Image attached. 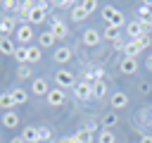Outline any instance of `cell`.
I'll list each match as a JSON object with an SVG mask.
<instances>
[{
	"instance_id": "cell-1",
	"label": "cell",
	"mask_w": 152,
	"mask_h": 143,
	"mask_svg": "<svg viewBox=\"0 0 152 143\" xmlns=\"http://www.w3.org/2000/svg\"><path fill=\"white\" fill-rule=\"evenodd\" d=\"M102 19L107 21V26H114V29L126 26V17H124V12L116 10L114 5H104V7H102Z\"/></svg>"
},
{
	"instance_id": "cell-2",
	"label": "cell",
	"mask_w": 152,
	"mask_h": 143,
	"mask_svg": "<svg viewBox=\"0 0 152 143\" xmlns=\"http://www.w3.org/2000/svg\"><path fill=\"white\" fill-rule=\"evenodd\" d=\"M50 7H52V2H45V0L36 2V7L31 10V14H28L26 24H31V26H36V24H43V21L48 19V10H50Z\"/></svg>"
},
{
	"instance_id": "cell-3",
	"label": "cell",
	"mask_w": 152,
	"mask_h": 143,
	"mask_svg": "<svg viewBox=\"0 0 152 143\" xmlns=\"http://www.w3.org/2000/svg\"><path fill=\"white\" fill-rule=\"evenodd\" d=\"M55 86L62 88V91L74 88V86H76V76H74V72H69V69H57V72H55Z\"/></svg>"
},
{
	"instance_id": "cell-4",
	"label": "cell",
	"mask_w": 152,
	"mask_h": 143,
	"mask_svg": "<svg viewBox=\"0 0 152 143\" xmlns=\"http://www.w3.org/2000/svg\"><path fill=\"white\" fill-rule=\"evenodd\" d=\"M74 95H76V100H81V102L93 100V83L86 81V79L76 81V86H74Z\"/></svg>"
},
{
	"instance_id": "cell-5",
	"label": "cell",
	"mask_w": 152,
	"mask_h": 143,
	"mask_svg": "<svg viewBox=\"0 0 152 143\" xmlns=\"http://www.w3.org/2000/svg\"><path fill=\"white\" fill-rule=\"evenodd\" d=\"M33 26L31 24H19L17 31H14V38H17V45H28L33 41Z\"/></svg>"
},
{
	"instance_id": "cell-6",
	"label": "cell",
	"mask_w": 152,
	"mask_h": 143,
	"mask_svg": "<svg viewBox=\"0 0 152 143\" xmlns=\"http://www.w3.org/2000/svg\"><path fill=\"white\" fill-rule=\"evenodd\" d=\"M135 19L142 24L145 31H150V29H152V7H150L147 2H140V5H138V14H135Z\"/></svg>"
},
{
	"instance_id": "cell-7",
	"label": "cell",
	"mask_w": 152,
	"mask_h": 143,
	"mask_svg": "<svg viewBox=\"0 0 152 143\" xmlns=\"http://www.w3.org/2000/svg\"><path fill=\"white\" fill-rule=\"evenodd\" d=\"M17 26H19V21L14 19V14L0 17V36H12V33L17 31Z\"/></svg>"
},
{
	"instance_id": "cell-8",
	"label": "cell",
	"mask_w": 152,
	"mask_h": 143,
	"mask_svg": "<svg viewBox=\"0 0 152 143\" xmlns=\"http://www.w3.org/2000/svg\"><path fill=\"white\" fill-rule=\"evenodd\" d=\"M45 100H48V105L50 107H59V105H64V100H66V91H62V88H50V93L45 95Z\"/></svg>"
},
{
	"instance_id": "cell-9",
	"label": "cell",
	"mask_w": 152,
	"mask_h": 143,
	"mask_svg": "<svg viewBox=\"0 0 152 143\" xmlns=\"http://www.w3.org/2000/svg\"><path fill=\"white\" fill-rule=\"evenodd\" d=\"M50 31H52L55 38H66V36H69V26H66V21H62L59 17H52V21H50Z\"/></svg>"
},
{
	"instance_id": "cell-10",
	"label": "cell",
	"mask_w": 152,
	"mask_h": 143,
	"mask_svg": "<svg viewBox=\"0 0 152 143\" xmlns=\"http://www.w3.org/2000/svg\"><path fill=\"white\" fill-rule=\"evenodd\" d=\"M126 33H128V38L131 41H138L140 36H145L147 31L142 29V24L138 21V19H131V21H126Z\"/></svg>"
},
{
	"instance_id": "cell-11",
	"label": "cell",
	"mask_w": 152,
	"mask_h": 143,
	"mask_svg": "<svg viewBox=\"0 0 152 143\" xmlns=\"http://www.w3.org/2000/svg\"><path fill=\"white\" fill-rule=\"evenodd\" d=\"M81 41H83V45H88V48H95V45H100V41H102V33H100L97 29H86V31H83V36H81Z\"/></svg>"
},
{
	"instance_id": "cell-12",
	"label": "cell",
	"mask_w": 152,
	"mask_h": 143,
	"mask_svg": "<svg viewBox=\"0 0 152 143\" xmlns=\"http://www.w3.org/2000/svg\"><path fill=\"white\" fill-rule=\"evenodd\" d=\"M71 57H74V50L66 48V45H59V48L52 52V60H55L57 64H66V62H71Z\"/></svg>"
},
{
	"instance_id": "cell-13",
	"label": "cell",
	"mask_w": 152,
	"mask_h": 143,
	"mask_svg": "<svg viewBox=\"0 0 152 143\" xmlns=\"http://www.w3.org/2000/svg\"><path fill=\"white\" fill-rule=\"evenodd\" d=\"M109 102H112V110H124V107H128V95L124 91H114Z\"/></svg>"
},
{
	"instance_id": "cell-14",
	"label": "cell",
	"mask_w": 152,
	"mask_h": 143,
	"mask_svg": "<svg viewBox=\"0 0 152 143\" xmlns=\"http://www.w3.org/2000/svg\"><path fill=\"white\" fill-rule=\"evenodd\" d=\"M21 138H24V143H40L38 126H24L21 129Z\"/></svg>"
},
{
	"instance_id": "cell-15",
	"label": "cell",
	"mask_w": 152,
	"mask_h": 143,
	"mask_svg": "<svg viewBox=\"0 0 152 143\" xmlns=\"http://www.w3.org/2000/svg\"><path fill=\"white\" fill-rule=\"evenodd\" d=\"M14 50H17V43L10 36H0V55H12L14 57Z\"/></svg>"
},
{
	"instance_id": "cell-16",
	"label": "cell",
	"mask_w": 152,
	"mask_h": 143,
	"mask_svg": "<svg viewBox=\"0 0 152 143\" xmlns=\"http://www.w3.org/2000/svg\"><path fill=\"white\" fill-rule=\"evenodd\" d=\"M31 91H33L36 95H48V93H50V86H48V81H45L43 76H38V79H33Z\"/></svg>"
},
{
	"instance_id": "cell-17",
	"label": "cell",
	"mask_w": 152,
	"mask_h": 143,
	"mask_svg": "<svg viewBox=\"0 0 152 143\" xmlns=\"http://www.w3.org/2000/svg\"><path fill=\"white\" fill-rule=\"evenodd\" d=\"M55 41H57V38L52 36V31H50V29L38 33V48H52V45H55Z\"/></svg>"
},
{
	"instance_id": "cell-18",
	"label": "cell",
	"mask_w": 152,
	"mask_h": 143,
	"mask_svg": "<svg viewBox=\"0 0 152 143\" xmlns=\"http://www.w3.org/2000/svg\"><path fill=\"white\" fill-rule=\"evenodd\" d=\"M119 69H121L124 74H135V72H138V60H133V57H124V60L119 62Z\"/></svg>"
},
{
	"instance_id": "cell-19",
	"label": "cell",
	"mask_w": 152,
	"mask_h": 143,
	"mask_svg": "<svg viewBox=\"0 0 152 143\" xmlns=\"http://www.w3.org/2000/svg\"><path fill=\"white\" fill-rule=\"evenodd\" d=\"M2 126H5V129H17V126H19V114H17L14 110L5 112V114H2Z\"/></svg>"
},
{
	"instance_id": "cell-20",
	"label": "cell",
	"mask_w": 152,
	"mask_h": 143,
	"mask_svg": "<svg viewBox=\"0 0 152 143\" xmlns=\"http://www.w3.org/2000/svg\"><path fill=\"white\" fill-rule=\"evenodd\" d=\"M88 17H90V14L83 10V5H81V2H76V5L71 7V21H86Z\"/></svg>"
},
{
	"instance_id": "cell-21",
	"label": "cell",
	"mask_w": 152,
	"mask_h": 143,
	"mask_svg": "<svg viewBox=\"0 0 152 143\" xmlns=\"http://www.w3.org/2000/svg\"><path fill=\"white\" fill-rule=\"evenodd\" d=\"M107 91H109V88H107V81H104V79L93 83V98H95V100H102V98L107 95Z\"/></svg>"
},
{
	"instance_id": "cell-22",
	"label": "cell",
	"mask_w": 152,
	"mask_h": 143,
	"mask_svg": "<svg viewBox=\"0 0 152 143\" xmlns=\"http://www.w3.org/2000/svg\"><path fill=\"white\" fill-rule=\"evenodd\" d=\"M124 52H126V57H133V60H135V57H138V55H140L142 50H140L138 41H128V43L124 45Z\"/></svg>"
},
{
	"instance_id": "cell-23",
	"label": "cell",
	"mask_w": 152,
	"mask_h": 143,
	"mask_svg": "<svg viewBox=\"0 0 152 143\" xmlns=\"http://www.w3.org/2000/svg\"><path fill=\"white\" fill-rule=\"evenodd\" d=\"M10 95H12L14 105H24V102L28 100V93H26L24 88H12V91H10Z\"/></svg>"
},
{
	"instance_id": "cell-24",
	"label": "cell",
	"mask_w": 152,
	"mask_h": 143,
	"mask_svg": "<svg viewBox=\"0 0 152 143\" xmlns=\"http://www.w3.org/2000/svg\"><path fill=\"white\" fill-rule=\"evenodd\" d=\"M97 143H116V136L112 129H100L97 131Z\"/></svg>"
},
{
	"instance_id": "cell-25",
	"label": "cell",
	"mask_w": 152,
	"mask_h": 143,
	"mask_svg": "<svg viewBox=\"0 0 152 143\" xmlns=\"http://www.w3.org/2000/svg\"><path fill=\"white\" fill-rule=\"evenodd\" d=\"M14 60H17L19 64H26V60H28V45H17V50H14Z\"/></svg>"
},
{
	"instance_id": "cell-26",
	"label": "cell",
	"mask_w": 152,
	"mask_h": 143,
	"mask_svg": "<svg viewBox=\"0 0 152 143\" xmlns=\"http://www.w3.org/2000/svg\"><path fill=\"white\" fill-rule=\"evenodd\" d=\"M40 57H43L40 48L38 45H28V60H26V64H36V62H40Z\"/></svg>"
},
{
	"instance_id": "cell-27",
	"label": "cell",
	"mask_w": 152,
	"mask_h": 143,
	"mask_svg": "<svg viewBox=\"0 0 152 143\" xmlns=\"http://www.w3.org/2000/svg\"><path fill=\"white\" fill-rule=\"evenodd\" d=\"M0 107H2L5 112H10V110L14 107V100H12V95H10V91H5V93H0Z\"/></svg>"
},
{
	"instance_id": "cell-28",
	"label": "cell",
	"mask_w": 152,
	"mask_h": 143,
	"mask_svg": "<svg viewBox=\"0 0 152 143\" xmlns=\"http://www.w3.org/2000/svg\"><path fill=\"white\" fill-rule=\"evenodd\" d=\"M102 38H104V41H112V43H116V41H119V29H114V26H104V31H102Z\"/></svg>"
},
{
	"instance_id": "cell-29",
	"label": "cell",
	"mask_w": 152,
	"mask_h": 143,
	"mask_svg": "<svg viewBox=\"0 0 152 143\" xmlns=\"http://www.w3.org/2000/svg\"><path fill=\"white\" fill-rule=\"evenodd\" d=\"M74 138H76V143H93V133L88 129H78Z\"/></svg>"
},
{
	"instance_id": "cell-30",
	"label": "cell",
	"mask_w": 152,
	"mask_h": 143,
	"mask_svg": "<svg viewBox=\"0 0 152 143\" xmlns=\"http://www.w3.org/2000/svg\"><path fill=\"white\" fill-rule=\"evenodd\" d=\"M119 122V117H116V112H107L104 114V119H102V124H104V129H112L114 124Z\"/></svg>"
},
{
	"instance_id": "cell-31",
	"label": "cell",
	"mask_w": 152,
	"mask_h": 143,
	"mask_svg": "<svg viewBox=\"0 0 152 143\" xmlns=\"http://www.w3.org/2000/svg\"><path fill=\"white\" fill-rule=\"evenodd\" d=\"M38 136H40V143H50L52 141V131L48 126H38Z\"/></svg>"
},
{
	"instance_id": "cell-32",
	"label": "cell",
	"mask_w": 152,
	"mask_h": 143,
	"mask_svg": "<svg viewBox=\"0 0 152 143\" xmlns=\"http://www.w3.org/2000/svg\"><path fill=\"white\" fill-rule=\"evenodd\" d=\"M17 76L19 79H31V67L28 64H19L17 67Z\"/></svg>"
},
{
	"instance_id": "cell-33",
	"label": "cell",
	"mask_w": 152,
	"mask_h": 143,
	"mask_svg": "<svg viewBox=\"0 0 152 143\" xmlns=\"http://www.w3.org/2000/svg\"><path fill=\"white\" fill-rule=\"evenodd\" d=\"M81 5H83V10H86L88 14H93V12L97 10V0H83Z\"/></svg>"
},
{
	"instance_id": "cell-34",
	"label": "cell",
	"mask_w": 152,
	"mask_h": 143,
	"mask_svg": "<svg viewBox=\"0 0 152 143\" xmlns=\"http://www.w3.org/2000/svg\"><path fill=\"white\" fill-rule=\"evenodd\" d=\"M150 43H152L150 33H145V36H140V38H138V45H140V50H147V48H150Z\"/></svg>"
},
{
	"instance_id": "cell-35",
	"label": "cell",
	"mask_w": 152,
	"mask_h": 143,
	"mask_svg": "<svg viewBox=\"0 0 152 143\" xmlns=\"http://www.w3.org/2000/svg\"><path fill=\"white\" fill-rule=\"evenodd\" d=\"M2 7H5L7 12H14V14H17V10H19V2H14V0H5V2H2Z\"/></svg>"
},
{
	"instance_id": "cell-36",
	"label": "cell",
	"mask_w": 152,
	"mask_h": 143,
	"mask_svg": "<svg viewBox=\"0 0 152 143\" xmlns=\"http://www.w3.org/2000/svg\"><path fill=\"white\" fill-rule=\"evenodd\" d=\"M76 2H71V0H62V2H55V7L57 10H71Z\"/></svg>"
},
{
	"instance_id": "cell-37",
	"label": "cell",
	"mask_w": 152,
	"mask_h": 143,
	"mask_svg": "<svg viewBox=\"0 0 152 143\" xmlns=\"http://www.w3.org/2000/svg\"><path fill=\"white\" fill-rule=\"evenodd\" d=\"M140 93H150V83L147 81H140Z\"/></svg>"
},
{
	"instance_id": "cell-38",
	"label": "cell",
	"mask_w": 152,
	"mask_h": 143,
	"mask_svg": "<svg viewBox=\"0 0 152 143\" xmlns=\"http://www.w3.org/2000/svg\"><path fill=\"white\" fill-rule=\"evenodd\" d=\"M140 143H152V133H142L140 136Z\"/></svg>"
},
{
	"instance_id": "cell-39",
	"label": "cell",
	"mask_w": 152,
	"mask_h": 143,
	"mask_svg": "<svg viewBox=\"0 0 152 143\" xmlns=\"http://www.w3.org/2000/svg\"><path fill=\"white\" fill-rule=\"evenodd\" d=\"M145 67H147V69H150V72H152V55H150V57H147V62H145Z\"/></svg>"
},
{
	"instance_id": "cell-40",
	"label": "cell",
	"mask_w": 152,
	"mask_h": 143,
	"mask_svg": "<svg viewBox=\"0 0 152 143\" xmlns=\"http://www.w3.org/2000/svg\"><path fill=\"white\" fill-rule=\"evenodd\" d=\"M10 143H24V138H21V136H19V138H12V141H10Z\"/></svg>"
},
{
	"instance_id": "cell-41",
	"label": "cell",
	"mask_w": 152,
	"mask_h": 143,
	"mask_svg": "<svg viewBox=\"0 0 152 143\" xmlns=\"http://www.w3.org/2000/svg\"><path fill=\"white\" fill-rule=\"evenodd\" d=\"M147 5H150V7H152V2H147Z\"/></svg>"
}]
</instances>
